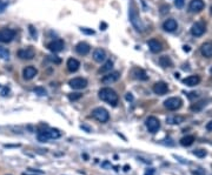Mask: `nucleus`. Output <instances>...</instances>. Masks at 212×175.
Listing matches in <instances>:
<instances>
[{
	"instance_id": "0eeeda50",
	"label": "nucleus",
	"mask_w": 212,
	"mask_h": 175,
	"mask_svg": "<svg viewBox=\"0 0 212 175\" xmlns=\"http://www.w3.org/2000/svg\"><path fill=\"white\" fill-rule=\"evenodd\" d=\"M181 104L183 102L179 98H169L167 100L164 101L165 108H167L169 111H177L178 108H180Z\"/></svg>"
},
{
	"instance_id": "bb28decb",
	"label": "nucleus",
	"mask_w": 212,
	"mask_h": 175,
	"mask_svg": "<svg viewBox=\"0 0 212 175\" xmlns=\"http://www.w3.org/2000/svg\"><path fill=\"white\" fill-rule=\"evenodd\" d=\"M193 142H195V136L193 135H186L180 140V145L184 146V147H189Z\"/></svg>"
},
{
	"instance_id": "7ed1b4c3",
	"label": "nucleus",
	"mask_w": 212,
	"mask_h": 175,
	"mask_svg": "<svg viewBox=\"0 0 212 175\" xmlns=\"http://www.w3.org/2000/svg\"><path fill=\"white\" fill-rule=\"evenodd\" d=\"M92 117L93 119H95L97 121L101 122V123H105L110 120V114H108V112L106 111L105 108H103V107H97L94 108L93 111H92Z\"/></svg>"
},
{
	"instance_id": "8fccbe9b",
	"label": "nucleus",
	"mask_w": 212,
	"mask_h": 175,
	"mask_svg": "<svg viewBox=\"0 0 212 175\" xmlns=\"http://www.w3.org/2000/svg\"><path fill=\"white\" fill-rule=\"evenodd\" d=\"M7 175H11V174H7Z\"/></svg>"
},
{
	"instance_id": "cd10ccee",
	"label": "nucleus",
	"mask_w": 212,
	"mask_h": 175,
	"mask_svg": "<svg viewBox=\"0 0 212 175\" xmlns=\"http://www.w3.org/2000/svg\"><path fill=\"white\" fill-rule=\"evenodd\" d=\"M205 106H206V101H200V102H198L196 105H192V106H191V111L193 112L201 111Z\"/></svg>"
},
{
	"instance_id": "f257e3e1",
	"label": "nucleus",
	"mask_w": 212,
	"mask_h": 175,
	"mask_svg": "<svg viewBox=\"0 0 212 175\" xmlns=\"http://www.w3.org/2000/svg\"><path fill=\"white\" fill-rule=\"evenodd\" d=\"M128 18H130V21L131 24L133 25V27L139 31V32H143L144 30H145V26H144L143 21H142V19H140V16H139V13L137 11V7L136 5L133 4V1L130 2V7H128Z\"/></svg>"
},
{
	"instance_id": "e433bc0d",
	"label": "nucleus",
	"mask_w": 212,
	"mask_h": 175,
	"mask_svg": "<svg viewBox=\"0 0 212 175\" xmlns=\"http://www.w3.org/2000/svg\"><path fill=\"white\" fill-rule=\"evenodd\" d=\"M28 30H30V32H31V35L33 38H36L37 37V31L34 30V27L32 26V25H30V27H28Z\"/></svg>"
},
{
	"instance_id": "f8f14e48",
	"label": "nucleus",
	"mask_w": 212,
	"mask_h": 175,
	"mask_svg": "<svg viewBox=\"0 0 212 175\" xmlns=\"http://www.w3.org/2000/svg\"><path fill=\"white\" fill-rule=\"evenodd\" d=\"M18 57L22 60H32V59L36 57V51L32 47L22 48L18 52Z\"/></svg>"
},
{
	"instance_id": "ddd939ff",
	"label": "nucleus",
	"mask_w": 212,
	"mask_h": 175,
	"mask_svg": "<svg viewBox=\"0 0 212 175\" xmlns=\"http://www.w3.org/2000/svg\"><path fill=\"white\" fill-rule=\"evenodd\" d=\"M153 92L158 95H164L169 92V86L167 84H165L163 81H159V82H156L153 85Z\"/></svg>"
},
{
	"instance_id": "dca6fc26",
	"label": "nucleus",
	"mask_w": 212,
	"mask_h": 175,
	"mask_svg": "<svg viewBox=\"0 0 212 175\" xmlns=\"http://www.w3.org/2000/svg\"><path fill=\"white\" fill-rule=\"evenodd\" d=\"M178 27V24L175 19H167L163 22V28H164L166 32H175Z\"/></svg>"
},
{
	"instance_id": "4468645a",
	"label": "nucleus",
	"mask_w": 212,
	"mask_h": 175,
	"mask_svg": "<svg viewBox=\"0 0 212 175\" xmlns=\"http://www.w3.org/2000/svg\"><path fill=\"white\" fill-rule=\"evenodd\" d=\"M38 74V71L33 66H27L22 69V78L25 80H32L36 75Z\"/></svg>"
},
{
	"instance_id": "39448f33",
	"label": "nucleus",
	"mask_w": 212,
	"mask_h": 175,
	"mask_svg": "<svg viewBox=\"0 0 212 175\" xmlns=\"http://www.w3.org/2000/svg\"><path fill=\"white\" fill-rule=\"evenodd\" d=\"M145 125L150 133H157L160 128V121L156 117H148L146 119Z\"/></svg>"
},
{
	"instance_id": "7c9ffc66",
	"label": "nucleus",
	"mask_w": 212,
	"mask_h": 175,
	"mask_svg": "<svg viewBox=\"0 0 212 175\" xmlns=\"http://www.w3.org/2000/svg\"><path fill=\"white\" fill-rule=\"evenodd\" d=\"M47 59L51 61V62H53L54 65H60L61 64V59L59 58V57H55V55H48Z\"/></svg>"
},
{
	"instance_id": "49530a36",
	"label": "nucleus",
	"mask_w": 212,
	"mask_h": 175,
	"mask_svg": "<svg viewBox=\"0 0 212 175\" xmlns=\"http://www.w3.org/2000/svg\"><path fill=\"white\" fill-rule=\"evenodd\" d=\"M6 93H8V88H5V90H2V92H1V95H2V96L7 95V94H6Z\"/></svg>"
},
{
	"instance_id": "c9c22d12",
	"label": "nucleus",
	"mask_w": 212,
	"mask_h": 175,
	"mask_svg": "<svg viewBox=\"0 0 212 175\" xmlns=\"http://www.w3.org/2000/svg\"><path fill=\"white\" fill-rule=\"evenodd\" d=\"M185 4V0H175V5L178 7V8H181Z\"/></svg>"
},
{
	"instance_id": "393cba45",
	"label": "nucleus",
	"mask_w": 212,
	"mask_h": 175,
	"mask_svg": "<svg viewBox=\"0 0 212 175\" xmlns=\"http://www.w3.org/2000/svg\"><path fill=\"white\" fill-rule=\"evenodd\" d=\"M184 121V117H179V115H173V117H169L166 119V122L170 125H179Z\"/></svg>"
},
{
	"instance_id": "f3484780",
	"label": "nucleus",
	"mask_w": 212,
	"mask_h": 175,
	"mask_svg": "<svg viewBox=\"0 0 212 175\" xmlns=\"http://www.w3.org/2000/svg\"><path fill=\"white\" fill-rule=\"evenodd\" d=\"M147 45H148L150 51H151L152 53H159V52H161V49H163L161 44L159 43L158 40H156V39H151V40H148Z\"/></svg>"
},
{
	"instance_id": "9b49d317",
	"label": "nucleus",
	"mask_w": 212,
	"mask_h": 175,
	"mask_svg": "<svg viewBox=\"0 0 212 175\" xmlns=\"http://www.w3.org/2000/svg\"><path fill=\"white\" fill-rule=\"evenodd\" d=\"M205 4L203 0H191L189 4V11L191 13H199L204 10Z\"/></svg>"
},
{
	"instance_id": "c756f323",
	"label": "nucleus",
	"mask_w": 212,
	"mask_h": 175,
	"mask_svg": "<svg viewBox=\"0 0 212 175\" xmlns=\"http://www.w3.org/2000/svg\"><path fill=\"white\" fill-rule=\"evenodd\" d=\"M48 134H50V138L51 139H58L61 135L58 129H53V128H48Z\"/></svg>"
},
{
	"instance_id": "5701e85b",
	"label": "nucleus",
	"mask_w": 212,
	"mask_h": 175,
	"mask_svg": "<svg viewBox=\"0 0 212 175\" xmlns=\"http://www.w3.org/2000/svg\"><path fill=\"white\" fill-rule=\"evenodd\" d=\"M112 68H113V61L108 60V61H106L105 64L103 65L100 68H99L98 73H99V74H105V73H108V72H111Z\"/></svg>"
},
{
	"instance_id": "4be33fe9",
	"label": "nucleus",
	"mask_w": 212,
	"mask_h": 175,
	"mask_svg": "<svg viewBox=\"0 0 212 175\" xmlns=\"http://www.w3.org/2000/svg\"><path fill=\"white\" fill-rule=\"evenodd\" d=\"M37 138L40 142H47L50 140V134H48V129H39L37 133Z\"/></svg>"
},
{
	"instance_id": "412c9836",
	"label": "nucleus",
	"mask_w": 212,
	"mask_h": 175,
	"mask_svg": "<svg viewBox=\"0 0 212 175\" xmlns=\"http://www.w3.org/2000/svg\"><path fill=\"white\" fill-rule=\"evenodd\" d=\"M66 66H67V69H69L70 72H77L78 69H79L80 67V62L77 60V59L74 58H70L69 60H67V64H66Z\"/></svg>"
},
{
	"instance_id": "79ce46f5",
	"label": "nucleus",
	"mask_w": 212,
	"mask_h": 175,
	"mask_svg": "<svg viewBox=\"0 0 212 175\" xmlns=\"http://www.w3.org/2000/svg\"><path fill=\"white\" fill-rule=\"evenodd\" d=\"M206 129L207 131H210V132H212V121L207 122L206 123Z\"/></svg>"
},
{
	"instance_id": "2eb2a0df",
	"label": "nucleus",
	"mask_w": 212,
	"mask_h": 175,
	"mask_svg": "<svg viewBox=\"0 0 212 175\" xmlns=\"http://www.w3.org/2000/svg\"><path fill=\"white\" fill-rule=\"evenodd\" d=\"M90 51H91L90 45L87 43H84V41H81V43H79L75 46V52L79 55H86V54L90 53Z\"/></svg>"
},
{
	"instance_id": "6e6552de",
	"label": "nucleus",
	"mask_w": 212,
	"mask_h": 175,
	"mask_svg": "<svg viewBox=\"0 0 212 175\" xmlns=\"http://www.w3.org/2000/svg\"><path fill=\"white\" fill-rule=\"evenodd\" d=\"M205 31H206V25L204 21H198L191 27V34L195 37H200L205 33Z\"/></svg>"
},
{
	"instance_id": "aec40b11",
	"label": "nucleus",
	"mask_w": 212,
	"mask_h": 175,
	"mask_svg": "<svg viewBox=\"0 0 212 175\" xmlns=\"http://www.w3.org/2000/svg\"><path fill=\"white\" fill-rule=\"evenodd\" d=\"M199 82H200V78L198 75H190L185 79H183V84L186 86H190V87L198 85Z\"/></svg>"
},
{
	"instance_id": "473e14b6",
	"label": "nucleus",
	"mask_w": 212,
	"mask_h": 175,
	"mask_svg": "<svg viewBox=\"0 0 212 175\" xmlns=\"http://www.w3.org/2000/svg\"><path fill=\"white\" fill-rule=\"evenodd\" d=\"M33 92H34L36 94H38V95H40V96L46 95V90H45V88H42V87H36V88L33 90Z\"/></svg>"
},
{
	"instance_id": "09e8293b",
	"label": "nucleus",
	"mask_w": 212,
	"mask_h": 175,
	"mask_svg": "<svg viewBox=\"0 0 212 175\" xmlns=\"http://www.w3.org/2000/svg\"><path fill=\"white\" fill-rule=\"evenodd\" d=\"M124 170H125V172H127V170H128V166H125V169H124Z\"/></svg>"
},
{
	"instance_id": "2f4dec72",
	"label": "nucleus",
	"mask_w": 212,
	"mask_h": 175,
	"mask_svg": "<svg viewBox=\"0 0 212 175\" xmlns=\"http://www.w3.org/2000/svg\"><path fill=\"white\" fill-rule=\"evenodd\" d=\"M81 96H83V94H81V93H70V94H69V100L70 101H77V100H79Z\"/></svg>"
},
{
	"instance_id": "f704fd0d",
	"label": "nucleus",
	"mask_w": 212,
	"mask_h": 175,
	"mask_svg": "<svg viewBox=\"0 0 212 175\" xmlns=\"http://www.w3.org/2000/svg\"><path fill=\"white\" fill-rule=\"evenodd\" d=\"M192 174L193 175H205V170L203 169V168H197L196 170L192 172Z\"/></svg>"
},
{
	"instance_id": "ea45409f",
	"label": "nucleus",
	"mask_w": 212,
	"mask_h": 175,
	"mask_svg": "<svg viewBox=\"0 0 212 175\" xmlns=\"http://www.w3.org/2000/svg\"><path fill=\"white\" fill-rule=\"evenodd\" d=\"M153 174H154V169L153 168H150V169H147L145 172V174L144 175H153Z\"/></svg>"
},
{
	"instance_id": "4c0bfd02",
	"label": "nucleus",
	"mask_w": 212,
	"mask_h": 175,
	"mask_svg": "<svg viewBox=\"0 0 212 175\" xmlns=\"http://www.w3.org/2000/svg\"><path fill=\"white\" fill-rule=\"evenodd\" d=\"M81 32L86 33V34H94V31L93 30H89V28H80Z\"/></svg>"
},
{
	"instance_id": "37998d69",
	"label": "nucleus",
	"mask_w": 212,
	"mask_h": 175,
	"mask_svg": "<svg viewBox=\"0 0 212 175\" xmlns=\"http://www.w3.org/2000/svg\"><path fill=\"white\" fill-rule=\"evenodd\" d=\"M103 167H104V168H107V167H110V168H111L112 166L108 161H105V162H103Z\"/></svg>"
},
{
	"instance_id": "a18cd8bd",
	"label": "nucleus",
	"mask_w": 212,
	"mask_h": 175,
	"mask_svg": "<svg viewBox=\"0 0 212 175\" xmlns=\"http://www.w3.org/2000/svg\"><path fill=\"white\" fill-rule=\"evenodd\" d=\"M106 27H107V24H105V22H101L100 24V30H106Z\"/></svg>"
},
{
	"instance_id": "b1692460",
	"label": "nucleus",
	"mask_w": 212,
	"mask_h": 175,
	"mask_svg": "<svg viewBox=\"0 0 212 175\" xmlns=\"http://www.w3.org/2000/svg\"><path fill=\"white\" fill-rule=\"evenodd\" d=\"M133 75L136 76V79H139V80H147L148 76L147 74H146V72L144 71V69L142 68H136L134 71H133Z\"/></svg>"
},
{
	"instance_id": "a878e982",
	"label": "nucleus",
	"mask_w": 212,
	"mask_h": 175,
	"mask_svg": "<svg viewBox=\"0 0 212 175\" xmlns=\"http://www.w3.org/2000/svg\"><path fill=\"white\" fill-rule=\"evenodd\" d=\"M159 64H160V66H163V67H172V66H173L172 60H171L169 57H166V55H163V57L159 58Z\"/></svg>"
},
{
	"instance_id": "a211bd4d",
	"label": "nucleus",
	"mask_w": 212,
	"mask_h": 175,
	"mask_svg": "<svg viewBox=\"0 0 212 175\" xmlns=\"http://www.w3.org/2000/svg\"><path fill=\"white\" fill-rule=\"evenodd\" d=\"M200 52L203 57H205V58H212V41L203 44L200 47Z\"/></svg>"
},
{
	"instance_id": "de8ad7c7",
	"label": "nucleus",
	"mask_w": 212,
	"mask_h": 175,
	"mask_svg": "<svg viewBox=\"0 0 212 175\" xmlns=\"http://www.w3.org/2000/svg\"><path fill=\"white\" fill-rule=\"evenodd\" d=\"M184 51H186V52H190V47H189V46H184Z\"/></svg>"
},
{
	"instance_id": "20e7f679",
	"label": "nucleus",
	"mask_w": 212,
	"mask_h": 175,
	"mask_svg": "<svg viewBox=\"0 0 212 175\" xmlns=\"http://www.w3.org/2000/svg\"><path fill=\"white\" fill-rule=\"evenodd\" d=\"M16 37V31L12 28H1L0 30V43H11Z\"/></svg>"
},
{
	"instance_id": "c85d7f7f",
	"label": "nucleus",
	"mask_w": 212,
	"mask_h": 175,
	"mask_svg": "<svg viewBox=\"0 0 212 175\" xmlns=\"http://www.w3.org/2000/svg\"><path fill=\"white\" fill-rule=\"evenodd\" d=\"M8 58H10V51H8L7 48L0 46V59H2V60H7Z\"/></svg>"
},
{
	"instance_id": "72a5a7b5",
	"label": "nucleus",
	"mask_w": 212,
	"mask_h": 175,
	"mask_svg": "<svg viewBox=\"0 0 212 175\" xmlns=\"http://www.w3.org/2000/svg\"><path fill=\"white\" fill-rule=\"evenodd\" d=\"M193 154L198 156V158H205L206 156V150H204V149H196V150H193Z\"/></svg>"
},
{
	"instance_id": "1a4fd4ad",
	"label": "nucleus",
	"mask_w": 212,
	"mask_h": 175,
	"mask_svg": "<svg viewBox=\"0 0 212 175\" xmlns=\"http://www.w3.org/2000/svg\"><path fill=\"white\" fill-rule=\"evenodd\" d=\"M120 78V73L119 72H108V73H106V75L103 76V79H101V82L104 84V85H111L113 82H116L118 81Z\"/></svg>"
},
{
	"instance_id": "9d476101",
	"label": "nucleus",
	"mask_w": 212,
	"mask_h": 175,
	"mask_svg": "<svg viewBox=\"0 0 212 175\" xmlns=\"http://www.w3.org/2000/svg\"><path fill=\"white\" fill-rule=\"evenodd\" d=\"M64 46H65V44H64V40H61V39H55V40L47 44V48L53 53L61 52L64 49Z\"/></svg>"
},
{
	"instance_id": "6ab92c4d",
	"label": "nucleus",
	"mask_w": 212,
	"mask_h": 175,
	"mask_svg": "<svg viewBox=\"0 0 212 175\" xmlns=\"http://www.w3.org/2000/svg\"><path fill=\"white\" fill-rule=\"evenodd\" d=\"M93 59L97 62H103L106 59V52L103 48H95L93 51Z\"/></svg>"
},
{
	"instance_id": "423d86ee",
	"label": "nucleus",
	"mask_w": 212,
	"mask_h": 175,
	"mask_svg": "<svg viewBox=\"0 0 212 175\" xmlns=\"http://www.w3.org/2000/svg\"><path fill=\"white\" fill-rule=\"evenodd\" d=\"M69 85L73 90H84L87 87V80L84 79V78H73L69 81Z\"/></svg>"
},
{
	"instance_id": "c03bdc74",
	"label": "nucleus",
	"mask_w": 212,
	"mask_h": 175,
	"mask_svg": "<svg viewBox=\"0 0 212 175\" xmlns=\"http://www.w3.org/2000/svg\"><path fill=\"white\" fill-rule=\"evenodd\" d=\"M5 7H6V5H5V4L0 1V13H1V12H4V10H5Z\"/></svg>"
},
{
	"instance_id": "58836bf2",
	"label": "nucleus",
	"mask_w": 212,
	"mask_h": 175,
	"mask_svg": "<svg viewBox=\"0 0 212 175\" xmlns=\"http://www.w3.org/2000/svg\"><path fill=\"white\" fill-rule=\"evenodd\" d=\"M189 99H191V100H192V99H195V98H197V96H198V94H197L196 92H191V93H189Z\"/></svg>"
},
{
	"instance_id": "f03ea898",
	"label": "nucleus",
	"mask_w": 212,
	"mask_h": 175,
	"mask_svg": "<svg viewBox=\"0 0 212 175\" xmlns=\"http://www.w3.org/2000/svg\"><path fill=\"white\" fill-rule=\"evenodd\" d=\"M99 98L100 100L107 102L111 106H117L118 101H119V96L117 94L116 90H113L110 87H104L99 90Z\"/></svg>"
},
{
	"instance_id": "a19ab883",
	"label": "nucleus",
	"mask_w": 212,
	"mask_h": 175,
	"mask_svg": "<svg viewBox=\"0 0 212 175\" xmlns=\"http://www.w3.org/2000/svg\"><path fill=\"white\" fill-rule=\"evenodd\" d=\"M125 98H126V100H127V101H132V100H133V95L131 94V93H127Z\"/></svg>"
}]
</instances>
